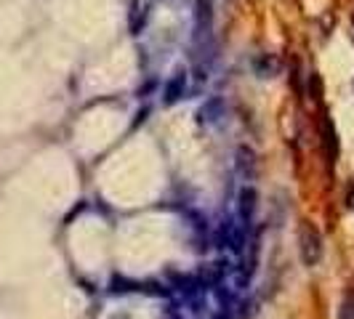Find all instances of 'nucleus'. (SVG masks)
<instances>
[{"label":"nucleus","mask_w":354,"mask_h":319,"mask_svg":"<svg viewBox=\"0 0 354 319\" xmlns=\"http://www.w3.org/2000/svg\"><path fill=\"white\" fill-rule=\"evenodd\" d=\"M213 56V0H197L195 6V59L211 61Z\"/></svg>","instance_id":"obj_1"},{"label":"nucleus","mask_w":354,"mask_h":319,"mask_svg":"<svg viewBox=\"0 0 354 319\" xmlns=\"http://www.w3.org/2000/svg\"><path fill=\"white\" fill-rule=\"evenodd\" d=\"M197 117H200V123H218L221 117H224V102L221 99H208L205 104L200 106V112H197Z\"/></svg>","instance_id":"obj_7"},{"label":"nucleus","mask_w":354,"mask_h":319,"mask_svg":"<svg viewBox=\"0 0 354 319\" xmlns=\"http://www.w3.org/2000/svg\"><path fill=\"white\" fill-rule=\"evenodd\" d=\"M299 253H301L304 266H315L322 258V234L309 221H301L299 226Z\"/></svg>","instance_id":"obj_2"},{"label":"nucleus","mask_w":354,"mask_h":319,"mask_svg":"<svg viewBox=\"0 0 354 319\" xmlns=\"http://www.w3.org/2000/svg\"><path fill=\"white\" fill-rule=\"evenodd\" d=\"M218 242L227 245L232 253H243V248L248 245V234H245V226L237 224L234 218H227L221 224V231H218Z\"/></svg>","instance_id":"obj_3"},{"label":"nucleus","mask_w":354,"mask_h":319,"mask_svg":"<svg viewBox=\"0 0 354 319\" xmlns=\"http://www.w3.org/2000/svg\"><path fill=\"white\" fill-rule=\"evenodd\" d=\"M237 205H240V221H243V226H250V221L256 215V208H259V192L253 186H243L240 197H237Z\"/></svg>","instance_id":"obj_4"},{"label":"nucleus","mask_w":354,"mask_h":319,"mask_svg":"<svg viewBox=\"0 0 354 319\" xmlns=\"http://www.w3.org/2000/svg\"><path fill=\"white\" fill-rule=\"evenodd\" d=\"M184 90H187V75L184 72H176L168 83H165V90H162V102L165 104H176L178 99L184 96Z\"/></svg>","instance_id":"obj_6"},{"label":"nucleus","mask_w":354,"mask_h":319,"mask_svg":"<svg viewBox=\"0 0 354 319\" xmlns=\"http://www.w3.org/2000/svg\"><path fill=\"white\" fill-rule=\"evenodd\" d=\"M338 319H354V298H346V301L341 303Z\"/></svg>","instance_id":"obj_9"},{"label":"nucleus","mask_w":354,"mask_h":319,"mask_svg":"<svg viewBox=\"0 0 354 319\" xmlns=\"http://www.w3.org/2000/svg\"><path fill=\"white\" fill-rule=\"evenodd\" d=\"M322 152L330 165H336L338 157V133H336V125L330 117H322Z\"/></svg>","instance_id":"obj_5"},{"label":"nucleus","mask_w":354,"mask_h":319,"mask_svg":"<svg viewBox=\"0 0 354 319\" xmlns=\"http://www.w3.org/2000/svg\"><path fill=\"white\" fill-rule=\"evenodd\" d=\"M253 70H256L259 77H274V75L280 72V59L272 56V53H264V56H259V59L253 61Z\"/></svg>","instance_id":"obj_8"}]
</instances>
